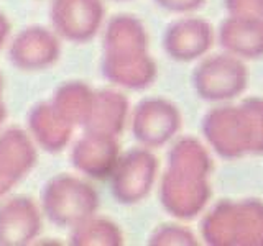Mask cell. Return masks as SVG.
Instances as JSON below:
<instances>
[{
  "instance_id": "cell-27",
  "label": "cell",
  "mask_w": 263,
  "mask_h": 246,
  "mask_svg": "<svg viewBox=\"0 0 263 246\" xmlns=\"http://www.w3.org/2000/svg\"><path fill=\"white\" fill-rule=\"evenodd\" d=\"M4 89H5V84H4V76H2V72H0V98H4Z\"/></svg>"
},
{
  "instance_id": "cell-10",
  "label": "cell",
  "mask_w": 263,
  "mask_h": 246,
  "mask_svg": "<svg viewBox=\"0 0 263 246\" xmlns=\"http://www.w3.org/2000/svg\"><path fill=\"white\" fill-rule=\"evenodd\" d=\"M43 212L28 195H10L0 200V246H27L43 230Z\"/></svg>"
},
{
  "instance_id": "cell-15",
  "label": "cell",
  "mask_w": 263,
  "mask_h": 246,
  "mask_svg": "<svg viewBox=\"0 0 263 246\" xmlns=\"http://www.w3.org/2000/svg\"><path fill=\"white\" fill-rule=\"evenodd\" d=\"M27 131L40 150L49 154L64 151L72 141L74 127L64 121L46 102H38L30 109L27 117Z\"/></svg>"
},
{
  "instance_id": "cell-8",
  "label": "cell",
  "mask_w": 263,
  "mask_h": 246,
  "mask_svg": "<svg viewBox=\"0 0 263 246\" xmlns=\"http://www.w3.org/2000/svg\"><path fill=\"white\" fill-rule=\"evenodd\" d=\"M49 23L63 41L90 43L104 28L105 4L104 0H51Z\"/></svg>"
},
{
  "instance_id": "cell-18",
  "label": "cell",
  "mask_w": 263,
  "mask_h": 246,
  "mask_svg": "<svg viewBox=\"0 0 263 246\" xmlns=\"http://www.w3.org/2000/svg\"><path fill=\"white\" fill-rule=\"evenodd\" d=\"M102 53H134L148 49V31L143 22L132 13H117L105 20L102 28Z\"/></svg>"
},
{
  "instance_id": "cell-20",
  "label": "cell",
  "mask_w": 263,
  "mask_h": 246,
  "mask_svg": "<svg viewBox=\"0 0 263 246\" xmlns=\"http://www.w3.org/2000/svg\"><path fill=\"white\" fill-rule=\"evenodd\" d=\"M71 246H120L125 241L122 228L99 212L69 230Z\"/></svg>"
},
{
  "instance_id": "cell-5",
  "label": "cell",
  "mask_w": 263,
  "mask_h": 246,
  "mask_svg": "<svg viewBox=\"0 0 263 246\" xmlns=\"http://www.w3.org/2000/svg\"><path fill=\"white\" fill-rule=\"evenodd\" d=\"M160 162L153 150L135 146L120 156L109 176L110 194L120 205H137L152 194L158 179Z\"/></svg>"
},
{
  "instance_id": "cell-28",
  "label": "cell",
  "mask_w": 263,
  "mask_h": 246,
  "mask_svg": "<svg viewBox=\"0 0 263 246\" xmlns=\"http://www.w3.org/2000/svg\"><path fill=\"white\" fill-rule=\"evenodd\" d=\"M115 2H127V0H115Z\"/></svg>"
},
{
  "instance_id": "cell-2",
  "label": "cell",
  "mask_w": 263,
  "mask_h": 246,
  "mask_svg": "<svg viewBox=\"0 0 263 246\" xmlns=\"http://www.w3.org/2000/svg\"><path fill=\"white\" fill-rule=\"evenodd\" d=\"M202 135L222 159L263 154V98L247 97L237 105L214 107L202 118Z\"/></svg>"
},
{
  "instance_id": "cell-7",
  "label": "cell",
  "mask_w": 263,
  "mask_h": 246,
  "mask_svg": "<svg viewBox=\"0 0 263 246\" xmlns=\"http://www.w3.org/2000/svg\"><path fill=\"white\" fill-rule=\"evenodd\" d=\"M183 125V115L176 104L163 97H145L130 110L128 127L135 141L156 150L175 139Z\"/></svg>"
},
{
  "instance_id": "cell-25",
  "label": "cell",
  "mask_w": 263,
  "mask_h": 246,
  "mask_svg": "<svg viewBox=\"0 0 263 246\" xmlns=\"http://www.w3.org/2000/svg\"><path fill=\"white\" fill-rule=\"evenodd\" d=\"M12 189H13V186H10V184H7L5 180H2L0 179V200L2 199H5V197L12 192Z\"/></svg>"
},
{
  "instance_id": "cell-22",
  "label": "cell",
  "mask_w": 263,
  "mask_h": 246,
  "mask_svg": "<svg viewBox=\"0 0 263 246\" xmlns=\"http://www.w3.org/2000/svg\"><path fill=\"white\" fill-rule=\"evenodd\" d=\"M224 7L230 16L263 22V0H224Z\"/></svg>"
},
{
  "instance_id": "cell-19",
  "label": "cell",
  "mask_w": 263,
  "mask_h": 246,
  "mask_svg": "<svg viewBox=\"0 0 263 246\" xmlns=\"http://www.w3.org/2000/svg\"><path fill=\"white\" fill-rule=\"evenodd\" d=\"M96 89L84 80H64L58 86L49 104L54 112L74 128H84L94 105Z\"/></svg>"
},
{
  "instance_id": "cell-6",
  "label": "cell",
  "mask_w": 263,
  "mask_h": 246,
  "mask_svg": "<svg viewBox=\"0 0 263 246\" xmlns=\"http://www.w3.org/2000/svg\"><path fill=\"white\" fill-rule=\"evenodd\" d=\"M193 87L205 102H229L243 94L249 84V69L234 54H212L193 71Z\"/></svg>"
},
{
  "instance_id": "cell-4",
  "label": "cell",
  "mask_w": 263,
  "mask_h": 246,
  "mask_svg": "<svg viewBox=\"0 0 263 246\" xmlns=\"http://www.w3.org/2000/svg\"><path fill=\"white\" fill-rule=\"evenodd\" d=\"M38 203L49 223L71 230L99 212L101 197L90 179L60 172L45 182Z\"/></svg>"
},
{
  "instance_id": "cell-23",
  "label": "cell",
  "mask_w": 263,
  "mask_h": 246,
  "mask_svg": "<svg viewBox=\"0 0 263 246\" xmlns=\"http://www.w3.org/2000/svg\"><path fill=\"white\" fill-rule=\"evenodd\" d=\"M160 8L171 13H193L204 7L205 0H153Z\"/></svg>"
},
{
  "instance_id": "cell-21",
  "label": "cell",
  "mask_w": 263,
  "mask_h": 246,
  "mask_svg": "<svg viewBox=\"0 0 263 246\" xmlns=\"http://www.w3.org/2000/svg\"><path fill=\"white\" fill-rule=\"evenodd\" d=\"M197 243L191 230L179 223H161L148 238V244L152 246H196Z\"/></svg>"
},
{
  "instance_id": "cell-11",
  "label": "cell",
  "mask_w": 263,
  "mask_h": 246,
  "mask_svg": "<svg viewBox=\"0 0 263 246\" xmlns=\"http://www.w3.org/2000/svg\"><path fill=\"white\" fill-rule=\"evenodd\" d=\"M119 156V138L84 130L72 143L69 159L78 174L90 180H107Z\"/></svg>"
},
{
  "instance_id": "cell-17",
  "label": "cell",
  "mask_w": 263,
  "mask_h": 246,
  "mask_svg": "<svg viewBox=\"0 0 263 246\" xmlns=\"http://www.w3.org/2000/svg\"><path fill=\"white\" fill-rule=\"evenodd\" d=\"M226 53L243 59H258L263 56V22L227 16L217 33Z\"/></svg>"
},
{
  "instance_id": "cell-9",
  "label": "cell",
  "mask_w": 263,
  "mask_h": 246,
  "mask_svg": "<svg viewBox=\"0 0 263 246\" xmlns=\"http://www.w3.org/2000/svg\"><path fill=\"white\" fill-rule=\"evenodd\" d=\"M7 53L13 68L22 72H41L60 61L63 39L51 27L31 25L8 39Z\"/></svg>"
},
{
  "instance_id": "cell-13",
  "label": "cell",
  "mask_w": 263,
  "mask_h": 246,
  "mask_svg": "<svg viewBox=\"0 0 263 246\" xmlns=\"http://www.w3.org/2000/svg\"><path fill=\"white\" fill-rule=\"evenodd\" d=\"M101 72L114 87L145 90L158 76V66L148 49L134 53L101 54Z\"/></svg>"
},
{
  "instance_id": "cell-26",
  "label": "cell",
  "mask_w": 263,
  "mask_h": 246,
  "mask_svg": "<svg viewBox=\"0 0 263 246\" xmlns=\"http://www.w3.org/2000/svg\"><path fill=\"white\" fill-rule=\"evenodd\" d=\"M7 117H8L7 104H5V100H4V98H0V128H2V125H4V123H5Z\"/></svg>"
},
{
  "instance_id": "cell-3",
  "label": "cell",
  "mask_w": 263,
  "mask_h": 246,
  "mask_svg": "<svg viewBox=\"0 0 263 246\" xmlns=\"http://www.w3.org/2000/svg\"><path fill=\"white\" fill-rule=\"evenodd\" d=\"M201 236L211 246H263V200H219L202 217Z\"/></svg>"
},
{
  "instance_id": "cell-24",
  "label": "cell",
  "mask_w": 263,
  "mask_h": 246,
  "mask_svg": "<svg viewBox=\"0 0 263 246\" xmlns=\"http://www.w3.org/2000/svg\"><path fill=\"white\" fill-rule=\"evenodd\" d=\"M10 31H12L10 20H8L7 15L0 10V49L8 43V39H10Z\"/></svg>"
},
{
  "instance_id": "cell-12",
  "label": "cell",
  "mask_w": 263,
  "mask_h": 246,
  "mask_svg": "<svg viewBox=\"0 0 263 246\" xmlns=\"http://www.w3.org/2000/svg\"><path fill=\"white\" fill-rule=\"evenodd\" d=\"M214 28L199 16H183L171 22L163 33V49L176 63H193L209 53Z\"/></svg>"
},
{
  "instance_id": "cell-16",
  "label": "cell",
  "mask_w": 263,
  "mask_h": 246,
  "mask_svg": "<svg viewBox=\"0 0 263 246\" xmlns=\"http://www.w3.org/2000/svg\"><path fill=\"white\" fill-rule=\"evenodd\" d=\"M130 110L128 97L122 92V89L105 87L96 90L92 112L82 130L119 138L128 127Z\"/></svg>"
},
{
  "instance_id": "cell-14",
  "label": "cell",
  "mask_w": 263,
  "mask_h": 246,
  "mask_svg": "<svg viewBox=\"0 0 263 246\" xmlns=\"http://www.w3.org/2000/svg\"><path fill=\"white\" fill-rule=\"evenodd\" d=\"M40 148L25 128H0V179L16 186L35 169Z\"/></svg>"
},
{
  "instance_id": "cell-1",
  "label": "cell",
  "mask_w": 263,
  "mask_h": 246,
  "mask_svg": "<svg viewBox=\"0 0 263 246\" xmlns=\"http://www.w3.org/2000/svg\"><path fill=\"white\" fill-rule=\"evenodd\" d=\"M209 150L194 136H181L171 145L166 169L160 177V203L164 212L178 220L196 218L212 195Z\"/></svg>"
}]
</instances>
